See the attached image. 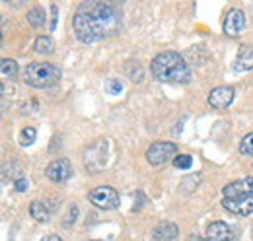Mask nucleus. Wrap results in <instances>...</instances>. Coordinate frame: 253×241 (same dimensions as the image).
<instances>
[{
	"label": "nucleus",
	"mask_w": 253,
	"mask_h": 241,
	"mask_svg": "<svg viewBox=\"0 0 253 241\" xmlns=\"http://www.w3.org/2000/svg\"><path fill=\"white\" fill-rule=\"evenodd\" d=\"M28 22H30V26L35 28V30L43 28V24H45V12H43L41 6H35V8H32L28 12Z\"/></svg>",
	"instance_id": "obj_17"
},
{
	"label": "nucleus",
	"mask_w": 253,
	"mask_h": 241,
	"mask_svg": "<svg viewBox=\"0 0 253 241\" xmlns=\"http://www.w3.org/2000/svg\"><path fill=\"white\" fill-rule=\"evenodd\" d=\"M246 28V14L244 10L240 8H232L228 10L226 18H224V24H222V31L228 35V37H238Z\"/></svg>",
	"instance_id": "obj_6"
},
{
	"label": "nucleus",
	"mask_w": 253,
	"mask_h": 241,
	"mask_svg": "<svg viewBox=\"0 0 253 241\" xmlns=\"http://www.w3.org/2000/svg\"><path fill=\"white\" fill-rule=\"evenodd\" d=\"M222 195H224V199H238V197H244V195H253V177L228 183L222 189Z\"/></svg>",
	"instance_id": "obj_10"
},
{
	"label": "nucleus",
	"mask_w": 253,
	"mask_h": 241,
	"mask_svg": "<svg viewBox=\"0 0 253 241\" xmlns=\"http://www.w3.org/2000/svg\"><path fill=\"white\" fill-rule=\"evenodd\" d=\"M90 241H99V240H90Z\"/></svg>",
	"instance_id": "obj_27"
},
{
	"label": "nucleus",
	"mask_w": 253,
	"mask_h": 241,
	"mask_svg": "<svg viewBox=\"0 0 253 241\" xmlns=\"http://www.w3.org/2000/svg\"><path fill=\"white\" fill-rule=\"evenodd\" d=\"M76 216H78V206H72V208L68 210V216H66V222H64V224H66V226H68V224H74V222H76Z\"/></svg>",
	"instance_id": "obj_23"
},
{
	"label": "nucleus",
	"mask_w": 253,
	"mask_h": 241,
	"mask_svg": "<svg viewBox=\"0 0 253 241\" xmlns=\"http://www.w3.org/2000/svg\"><path fill=\"white\" fill-rule=\"evenodd\" d=\"M187 241H209V240H203V238H199V236H191Z\"/></svg>",
	"instance_id": "obj_26"
},
{
	"label": "nucleus",
	"mask_w": 253,
	"mask_h": 241,
	"mask_svg": "<svg viewBox=\"0 0 253 241\" xmlns=\"http://www.w3.org/2000/svg\"><path fill=\"white\" fill-rule=\"evenodd\" d=\"M173 165H175L177 169H189L191 165H193V158H191L189 154H181V156H175V160H173Z\"/></svg>",
	"instance_id": "obj_20"
},
{
	"label": "nucleus",
	"mask_w": 253,
	"mask_h": 241,
	"mask_svg": "<svg viewBox=\"0 0 253 241\" xmlns=\"http://www.w3.org/2000/svg\"><path fill=\"white\" fill-rule=\"evenodd\" d=\"M61 76H63L61 68L53 62H30L24 70V82L37 90L55 86L61 80Z\"/></svg>",
	"instance_id": "obj_3"
},
{
	"label": "nucleus",
	"mask_w": 253,
	"mask_h": 241,
	"mask_svg": "<svg viewBox=\"0 0 253 241\" xmlns=\"http://www.w3.org/2000/svg\"><path fill=\"white\" fill-rule=\"evenodd\" d=\"M222 206L232 214H238V216L253 214V195H244L238 199H222Z\"/></svg>",
	"instance_id": "obj_8"
},
{
	"label": "nucleus",
	"mask_w": 253,
	"mask_h": 241,
	"mask_svg": "<svg viewBox=\"0 0 253 241\" xmlns=\"http://www.w3.org/2000/svg\"><path fill=\"white\" fill-rule=\"evenodd\" d=\"M30 214H32L33 220H37V222H49V218H51L49 204L39 202V201L32 202V206H30Z\"/></svg>",
	"instance_id": "obj_14"
},
{
	"label": "nucleus",
	"mask_w": 253,
	"mask_h": 241,
	"mask_svg": "<svg viewBox=\"0 0 253 241\" xmlns=\"http://www.w3.org/2000/svg\"><path fill=\"white\" fill-rule=\"evenodd\" d=\"M240 154L244 156H253V132L246 134L240 142Z\"/></svg>",
	"instance_id": "obj_19"
},
{
	"label": "nucleus",
	"mask_w": 253,
	"mask_h": 241,
	"mask_svg": "<svg viewBox=\"0 0 253 241\" xmlns=\"http://www.w3.org/2000/svg\"><path fill=\"white\" fill-rule=\"evenodd\" d=\"M234 70L236 72H250L253 70V47L252 45H242L238 49L236 62H234Z\"/></svg>",
	"instance_id": "obj_12"
},
{
	"label": "nucleus",
	"mask_w": 253,
	"mask_h": 241,
	"mask_svg": "<svg viewBox=\"0 0 253 241\" xmlns=\"http://www.w3.org/2000/svg\"><path fill=\"white\" fill-rule=\"evenodd\" d=\"M105 91H107L109 95H119V93L123 91V84H121L119 80H115V78H109V80L105 82Z\"/></svg>",
	"instance_id": "obj_21"
},
{
	"label": "nucleus",
	"mask_w": 253,
	"mask_h": 241,
	"mask_svg": "<svg viewBox=\"0 0 253 241\" xmlns=\"http://www.w3.org/2000/svg\"><path fill=\"white\" fill-rule=\"evenodd\" d=\"M0 74H2V80H14L18 76V62L12 59H4L0 66Z\"/></svg>",
	"instance_id": "obj_16"
},
{
	"label": "nucleus",
	"mask_w": 253,
	"mask_h": 241,
	"mask_svg": "<svg viewBox=\"0 0 253 241\" xmlns=\"http://www.w3.org/2000/svg\"><path fill=\"white\" fill-rule=\"evenodd\" d=\"M150 72L154 80L166 84H189L191 68L179 53L166 51L156 55L150 62Z\"/></svg>",
	"instance_id": "obj_2"
},
{
	"label": "nucleus",
	"mask_w": 253,
	"mask_h": 241,
	"mask_svg": "<svg viewBox=\"0 0 253 241\" xmlns=\"http://www.w3.org/2000/svg\"><path fill=\"white\" fill-rule=\"evenodd\" d=\"M234 95H236V91L232 86H218L209 93V105L214 109H226L234 101Z\"/></svg>",
	"instance_id": "obj_9"
},
{
	"label": "nucleus",
	"mask_w": 253,
	"mask_h": 241,
	"mask_svg": "<svg viewBox=\"0 0 253 241\" xmlns=\"http://www.w3.org/2000/svg\"><path fill=\"white\" fill-rule=\"evenodd\" d=\"M35 136H37V130H35L33 126H26V128L22 130V134H20L22 146H32L33 142H35Z\"/></svg>",
	"instance_id": "obj_18"
},
{
	"label": "nucleus",
	"mask_w": 253,
	"mask_h": 241,
	"mask_svg": "<svg viewBox=\"0 0 253 241\" xmlns=\"http://www.w3.org/2000/svg\"><path fill=\"white\" fill-rule=\"evenodd\" d=\"M33 49H35V53H39V55H51L53 49H55V41H53L51 35H41V37L35 39Z\"/></svg>",
	"instance_id": "obj_15"
},
{
	"label": "nucleus",
	"mask_w": 253,
	"mask_h": 241,
	"mask_svg": "<svg viewBox=\"0 0 253 241\" xmlns=\"http://www.w3.org/2000/svg\"><path fill=\"white\" fill-rule=\"evenodd\" d=\"M207 240L209 241H232L234 230L226 222H212L207 228Z\"/></svg>",
	"instance_id": "obj_11"
},
{
	"label": "nucleus",
	"mask_w": 253,
	"mask_h": 241,
	"mask_svg": "<svg viewBox=\"0 0 253 241\" xmlns=\"http://www.w3.org/2000/svg\"><path fill=\"white\" fill-rule=\"evenodd\" d=\"M45 173H47V177L53 181V183H64V181L70 179V175H72V163H70V160H66V158L53 160V161L47 165Z\"/></svg>",
	"instance_id": "obj_7"
},
{
	"label": "nucleus",
	"mask_w": 253,
	"mask_h": 241,
	"mask_svg": "<svg viewBox=\"0 0 253 241\" xmlns=\"http://www.w3.org/2000/svg\"><path fill=\"white\" fill-rule=\"evenodd\" d=\"M177 236H179V230L173 222H160L152 232L154 241H173Z\"/></svg>",
	"instance_id": "obj_13"
},
{
	"label": "nucleus",
	"mask_w": 253,
	"mask_h": 241,
	"mask_svg": "<svg viewBox=\"0 0 253 241\" xmlns=\"http://www.w3.org/2000/svg\"><path fill=\"white\" fill-rule=\"evenodd\" d=\"M78 41L90 45L117 35L121 30V14L107 2H82L72 20Z\"/></svg>",
	"instance_id": "obj_1"
},
{
	"label": "nucleus",
	"mask_w": 253,
	"mask_h": 241,
	"mask_svg": "<svg viewBox=\"0 0 253 241\" xmlns=\"http://www.w3.org/2000/svg\"><path fill=\"white\" fill-rule=\"evenodd\" d=\"M175 144L173 142H154L148 150H146V160L152 165H162L169 160H175Z\"/></svg>",
	"instance_id": "obj_5"
},
{
	"label": "nucleus",
	"mask_w": 253,
	"mask_h": 241,
	"mask_svg": "<svg viewBox=\"0 0 253 241\" xmlns=\"http://www.w3.org/2000/svg\"><path fill=\"white\" fill-rule=\"evenodd\" d=\"M51 12H53V26H51V31H53L55 28H57V16H59V10H57V6H55V4L51 6Z\"/></svg>",
	"instance_id": "obj_24"
},
{
	"label": "nucleus",
	"mask_w": 253,
	"mask_h": 241,
	"mask_svg": "<svg viewBox=\"0 0 253 241\" xmlns=\"http://www.w3.org/2000/svg\"><path fill=\"white\" fill-rule=\"evenodd\" d=\"M41 241H63L59 236H47V238H43Z\"/></svg>",
	"instance_id": "obj_25"
},
{
	"label": "nucleus",
	"mask_w": 253,
	"mask_h": 241,
	"mask_svg": "<svg viewBox=\"0 0 253 241\" xmlns=\"http://www.w3.org/2000/svg\"><path fill=\"white\" fill-rule=\"evenodd\" d=\"M90 202L101 210H115L119 206V193L109 185L95 187L90 193Z\"/></svg>",
	"instance_id": "obj_4"
},
{
	"label": "nucleus",
	"mask_w": 253,
	"mask_h": 241,
	"mask_svg": "<svg viewBox=\"0 0 253 241\" xmlns=\"http://www.w3.org/2000/svg\"><path fill=\"white\" fill-rule=\"evenodd\" d=\"M28 187H30V183L28 179L22 175V177H18V179L14 181V189L18 191V193H24V191H28Z\"/></svg>",
	"instance_id": "obj_22"
}]
</instances>
